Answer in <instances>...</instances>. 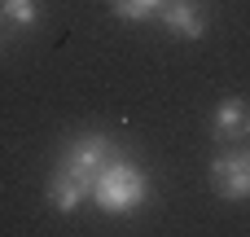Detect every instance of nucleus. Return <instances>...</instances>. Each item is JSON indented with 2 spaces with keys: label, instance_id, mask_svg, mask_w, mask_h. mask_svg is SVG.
I'll return each instance as SVG.
<instances>
[{
  "label": "nucleus",
  "instance_id": "obj_1",
  "mask_svg": "<svg viewBox=\"0 0 250 237\" xmlns=\"http://www.w3.org/2000/svg\"><path fill=\"white\" fill-rule=\"evenodd\" d=\"M88 202H97V211H105V215H127V211H136V207H145L149 202V180H145V172L132 163V158H123L119 150L97 167V180H92V198Z\"/></svg>",
  "mask_w": 250,
  "mask_h": 237
},
{
  "label": "nucleus",
  "instance_id": "obj_5",
  "mask_svg": "<svg viewBox=\"0 0 250 237\" xmlns=\"http://www.w3.org/2000/svg\"><path fill=\"white\" fill-rule=\"evenodd\" d=\"M158 22H163L171 35H180V40H198V35L207 31V13H202L198 0H167V4L158 9Z\"/></svg>",
  "mask_w": 250,
  "mask_h": 237
},
{
  "label": "nucleus",
  "instance_id": "obj_3",
  "mask_svg": "<svg viewBox=\"0 0 250 237\" xmlns=\"http://www.w3.org/2000/svg\"><path fill=\"white\" fill-rule=\"evenodd\" d=\"M92 180H97L92 172H79V167L57 163V172H53V180H48L44 198H48V207H53V211L75 215V207H83V202L92 198Z\"/></svg>",
  "mask_w": 250,
  "mask_h": 237
},
{
  "label": "nucleus",
  "instance_id": "obj_9",
  "mask_svg": "<svg viewBox=\"0 0 250 237\" xmlns=\"http://www.w3.org/2000/svg\"><path fill=\"white\" fill-rule=\"evenodd\" d=\"M163 4H167V0H158V9H163Z\"/></svg>",
  "mask_w": 250,
  "mask_h": 237
},
{
  "label": "nucleus",
  "instance_id": "obj_4",
  "mask_svg": "<svg viewBox=\"0 0 250 237\" xmlns=\"http://www.w3.org/2000/svg\"><path fill=\"white\" fill-rule=\"evenodd\" d=\"M110 154H114V145H110V136H105V132H83V136H75V141L62 150V163L97 176V167H101Z\"/></svg>",
  "mask_w": 250,
  "mask_h": 237
},
{
  "label": "nucleus",
  "instance_id": "obj_7",
  "mask_svg": "<svg viewBox=\"0 0 250 237\" xmlns=\"http://www.w3.org/2000/svg\"><path fill=\"white\" fill-rule=\"evenodd\" d=\"M0 13H4V22H9L13 31H31V26H40V18H44L40 0H0Z\"/></svg>",
  "mask_w": 250,
  "mask_h": 237
},
{
  "label": "nucleus",
  "instance_id": "obj_8",
  "mask_svg": "<svg viewBox=\"0 0 250 237\" xmlns=\"http://www.w3.org/2000/svg\"><path fill=\"white\" fill-rule=\"evenodd\" d=\"M110 9L123 22H141V18H158V0H110Z\"/></svg>",
  "mask_w": 250,
  "mask_h": 237
},
{
  "label": "nucleus",
  "instance_id": "obj_6",
  "mask_svg": "<svg viewBox=\"0 0 250 237\" xmlns=\"http://www.w3.org/2000/svg\"><path fill=\"white\" fill-rule=\"evenodd\" d=\"M211 128H215V141H242V136H250V106L242 101V97L220 101Z\"/></svg>",
  "mask_w": 250,
  "mask_h": 237
},
{
  "label": "nucleus",
  "instance_id": "obj_2",
  "mask_svg": "<svg viewBox=\"0 0 250 237\" xmlns=\"http://www.w3.org/2000/svg\"><path fill=\"white\" fill-rule=\"evenodd\" d=\"M211 185L224 202L250 198V145H237V150H229L211 163Z\"/></svg>",
  "mask_w": 250,
  "mask_h": 237
}]
</instances>
